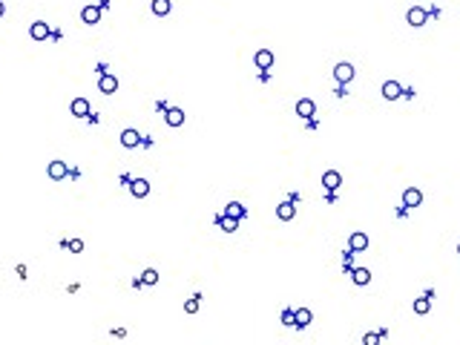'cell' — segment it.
Returning <instances> with one entry per match:
<instances>
[{
	"mask_svg": "<svg viewBox=\"0 0 460 345\" xmlns=\"http://www.w3.org/2000/svg\"><path fill=\"white\" fill-rule=\"evenodd\" d=\"M276 216H279L282 222H291V219L296 216V204H294V201H282L279 210H276Z\"/></svg>",
	"mask_w": 460,
	"mask_h": 345,
	"instance_id": "obj_9",
	"label": "cell"
},
{
	"mask_svg": "<svg viewBox=\"0 0 460 345\" xmlns=\"http://www.w3.org/2000/svg\"><path fill=\"white\" fill-rule=\"evenodd\" d=\"M426 9L423 6H411L409 9V15H406V20H409V26H423L426 23Z\"/></svg>",
	"mask_w": 460,
	"mask_h": 345,
	"instance_id": "obj_2",
	"label": "cell"
},
{
	"mask_svg": "<svg viewBox=\"0 0 460 345\" xmlns=\"http://www.w3.org/2000/svg\"><path fill=\"white\" fill-rule=\"evenodd\" d=\"M138 141H141L138 130H124L121 132V144H124V147H138Z\"/></svg>",
	"mask_w": 460,
	"mask_h": 345,
	"instance_id": "obj_15",
	"label": "cell"
},
{
	"mask_svg": "<svg viewBox=\"0 0 460 345\" xmlns=\"http://www.w3.org/2000/svg\"><path fill=\"white\" fill-rule=\"evenodd\" d=\"M66 247H69L72 253H81V250H83V242H81V239H69V242H66Z\"/></svg>",
	"mask_w": 460,
	"mask_h": 345,
	"instance_id": "obj_25",
	"label": "cell"
},
{
	"mask_svg": "<svg viewBox=\"0 0 460 345\" xmlns=\"http://www.w3.org/2000/svg\"><path fill=\"white\" fill-rule=\"evenodd\" d=\"M155 282H158V270L147 268V270L141 273V285H155Z\"/></svg>",
	"mask_w": 460,
	"mask_h": 345,
	"instance_id": "obj_21",
	"label": "cell"
},
{
	"mask_svg": "<svg viewBox=\"0 0 460 345\" xmlns=\"http://www.w3.org/2000/svg\"><path fill=\"white\" fill-rule=\"evenodd\" d=\"M322 184H325V187H328V190H337V187H340V184H343V176H340V173H337V170H328V173H325V176H322Z\"/></svg>",
	"mask_w": 460,
	"mask_h": 345,
	"instance_id": "obj_13",
	"label": "cell"
},
{
	"mask_svg": "<svg viewBox=\"0 0 460 345\" xmlns=\"http://www.w3.org/2000/svg\"><path fill=\"white\" fill-rule=\"evenodd\" d=\"M313 113H316V107H313L311 98H299L296 101V115H299V118H313Z\"/></svg>",
	"mask_w": 460,
	"mask_h": 345,
	"instance_id": "obj_5",
	"label": "cell"
},
{
	"mask_svg": "<svg viewBox=\"0 0 460 345\" xmlns=\"http://www.w3.org/2000/svg\"><path fill=\"white\" fill-rule=\"evenodd\" d=\"M420 201H423V193H420L417 187H409V190L403 193V204H406V207H417Z\"/></svg>",
	"mask_w": 460,
	"mask_h": 345,
	"instance_id": "obj_8",
	"label": "cell"
},
{
	"mask_svg": "<svg viewBox=\"0 0 460 345\" xmlns=\"http://www.w3.org/2000/svg\"><path fill=\"white\" fill-rule=\"evenodd\" d=\"M46 173H49L52 181H61V179H66V176H69V167H66V161H52Z\"/></svg>",
	"mask_w": 460,
	"mask_h": 345,
	"instance_id": "obj_3",
	"label": "cell"
},
{
	"mask_svg": "<svg viewBox=\"0 0 460 345\" xmlns=\"http://www.w3.org/2000/svg\"><path fill=\"white\" fill-rule=\"evenodd\" d=\"M228 216H233V219H242V216H245V207H242L239 201H230V204H228Z\"/></svg>",
	"mask_w": 460,
	"mask_h": 345,
	"instance_id": "obj_23",
	"label": "cell"
},
{
	"mask_svg": "<svg viewBox=\"0 0 460 345\" xmlns=\"http://www.w3.org/2000/svg\"><path fill=\"white\" fill-rule=\"evenodd\" d=\"M29 35H32V40H46V38H49V26L38 20V23H32V29H29Z\"/></svg>",
	"mask_w": 460,
	"mask_h": 345,
	"instance_id": "obj_12",
	"label": "cell"
},
{
	"mask_svg": "<svg viewBox=\"0 0 460 345\" xmlns=\"http://www.w3.org/2000/svg\"><path fill=\"white\" fill-rule=\"evenodd\" d=\"M130 193H132L135 198H144V196L150 193V184H147L144 179H135V181L130 184Z\"/></svg>",
	"mask_w": 460,
	"mask_h": 345,
	"instance_id": "obj_11",
	"label": "cell"
},
{
	"mask_svg": "<svg viewBox=\"0 0 460 345\" xmlns=\"http://www.w3.org/2000/svg\"><path fill=\"white\" fill-rule=\"evenodd\" d=\"M253 64L259 66V69H270V66H273V52L270 49H259L256 52V58H253Z\"/></svg>",
	"mask_w": 460,
	"mask_h": 345,
	"instance_id": "obj_7",
	"label": "cell"
},
{
	"mask_svg": "<svg viewBox=\"0 0 460 345\" xmlns=\"http://www.w3.org/2000/svg\"><path fill=\"white\" fill-rule=\"evenodd\" d=\"M282 322H285V325H296V316H294V311H285V313H282Z\"/></svg>",
	"mask_w": 460,
	"mask_h": 345,
	"instance_id": "obj_28",
	"label": "cell"
},
{
	"mask_svg": "<svg viewBox=\"0 0 460 345\" xmlns=\"http://www.w3.org/2000/svg\"><path fill=\"white\" fill-rule=\"evenodd\" d=\"M98 89L104 92V95H113L115 89H118V78H115V75H107V72H104V75H101V81H98Z\"/></svg>",
	"mask_w": 460,
	"mask_h": 345,
	"instance_id": "obj_4",
	"label": "cell"
},
{
	"mask_svg": "<svg viewBox=\"0 0 460 345\" xmlns=\"http://www.w3.org/2000/svg\"><path fill=\"white\" fill-rule=\"evenodd\" d=\"M3 12H6V6H3V3H0V17H3Z\"/></svg>",
	"mask_w": 460,
	"mask_h": 345,
	"instance_id": "obj_29",
	"label": "cell"
},
{
	"mask_svg": "<svg viewBox=\"0 0 460 345\" xmlns=\"http://www.w3.org/2000/svg\"><path fill=\"white\" fill-rule=\"evenodd\" d=\"M428 308H431L428 305V296L426 299H414V313H428Z\"/></svg>",
	"mask_w": 460,
	"mask_h": 345,
	"instance_id": "obj_24",
	"label": "cell"
},
{
	"mask_svg": "<svg viewBox=\"0 0 460 345\" xmlns=\"http://www.w3.org/2000/svg\"><path fill=\"white\" fill-rule=\"evenodd\" d=\"M184 311H187V313H196L198 311V299H187V302H184Z\"/></svg>",
	"mask_w": 460,
	"mask_h": 345,
	"instance_id": "obj_27",
	"label": "cell"
},
{
	"mask_svg": "<svg viewBox=\"0 0 460 345\" xmlns=\"http://www.w3.org/2000/svg\"><path fill=\"white\" fill-rule=\"evenodd\" d=\"M153 12L164 17L167 12H170V0H153Z\"/></svg>",
	"mask_w": 460,
	"mask_h": 345,
	"instance_id": "obj_22",
	"label": "cell"
},
{
	"mask_svg": "<svg viewBox=\"0 0 460 345\" xmlns=\"http://www.w3.org/2000/svg\"><path fill=\"white\" fill-rule=\"evenodd\" d=\"M334 78L340 83H348L351 78H354V66L348 64V61H343V64H337L334 66Z\"/></svg>",
	"mask_w": 460,
	"mask_h": 345,
	"instance_id": "obj_1",
	"label": "cell"
},
{
	"mask_svg": "<svg viewBox=\"0 0 460 345\" xmlns=\"http://www.w3.org/2000/svg\"><path fill=\"white\" fill-rule=\"evenodd\" d=\"M351 279L357 282V285H368V282H371V273H368V268H354V270H351Z\"/></svg>",
	"mask_w": 460,
	"mask_h": 345,
	"instance_id": "obj_18",
	"label": "cell"
},
{
	"mask_svg": "<svg viewBox=\"0 0 460 345\" xmlns=\"http://www.w3.org/2000/svg\"><path fill=\"white\" fill-rule=\"evenodd\" d=\"M219 228H222V230H228V233H233V230L239 228V219H233V216L225 213L222 219H219Z\"/></svg>",
	"mask_w": 460,
	"mask_h": 345,
	"instance_id": "obj_19",
	"label": "cell"
},
{
	"mask_svg": "<svg viewBox=\"0 0 460 345\" xmlns=\"http://www.w3.org/2000/svg\"><path fill=\"white\" fill-rule=\"evenodd\" d=\"M348 245H351V250H368V236L365 233H351Z\"/></svg>",
	"mask_w": 460,
	"mask_h": 345,
	"instance_id": "obj_10",
	"label": "cell"
},
{
	"mask_svg": "<svg viewBox=\"0 0 460 345\" xmlns=\"http://www.w3.org/2000/svg\"><path fill=\"white\" fill-rule=\"evenodd\" d=\"M167 124H170V127H181V124H184V113H181L179 107H170V110H167Z\"/></svg>",
	"mask_w": 460,
	"mask_h": 345,
	"instance_id": "obj_16",
	"label": "cell"
},
{
	"mask_svg": "<svg viewBox=\"0 0 460 345\" xmlns=\"http://www.w3.org/2000/svg\"><path fill=\"white\" fill-rule=\"evenodd\" d=\"M380 340H383L380 334H365V337H362V345H377Z\"/></svg>",
	"mask_w": 460,
	"mask_h": 345,
	"instance_id": "obj_26",
	"label": "cell"
},
{
	"mask_svg": "<svg viewBox=\"0 0 460 345\" xmlns=\"http://www.w3.org/2000/svg\"><path fill=\"white\" fill-rule=\"evenodd\" d=\"M72 115L86 118V115H89V101H86V98H75V101H72Z\"/></svg>",
	"mask_w": 460,
	"mask_h": 345,
	"instance_id": "obj_14",
	"label": "cell"
},
{
	"mask_svg": "<svg viewBox=\"0 0 460 345\" xmlns=\"http://www.w3.org/2000/svg\"><path fill=\"white\" fill-rule=\"evenodd\" d=\"M458 253H460V245H458Z\"/></svg>",
	"mask_w": 460,
	"mask_h": 345,
	"instance_id": "obj_30",
	"label": "cell"
},
{
	"mask_svg": "<svg viewBox=\"0 0 460 345\" xmlns=\"http://www.w3.org/2000/svg\"><path fill=\"white\" fill-rule=\"evenodd\" d=\"M81 17H83V23H89V26H92V23H98V20H101V9H98V6H86V9L81 12Z\"/></svg>",
	"mask_w": 460,
	"mask_h": 345,
	"instance_id": "obj_17",
	"label": "cell"
},
{
	"mask_svg": "<svg viewBox=\"0 0 460 345\" xmlns=\"http://www.w3.org/2000/svg\"><path fill=\"white\" fill-rule=\"evenodd\" d=\"M294 316H296V325H299V328L311 325V311H308V308H299V311H294Z\"/></svg>",
	"mask_w": 460,
	"mask_h": 345,
	"instance_id": "obj_20",
	"label": "cell"
},
{
	"mask_svg": "<svg viewBox=\"0 0 460 345\" xmlns=\"http://www.w3.org/2000/svg\"><path fill=\"white\" fill-rule=\"evenodd\" d=\"M400 95H403V86H400L397 81H385V83H383V98L397 101Z\"/></svg>",
	"mask_w": 460,
	"mask_h": 345,
	"instance_id": "obj_6",
	"label": "cell"
}]
</instances>
